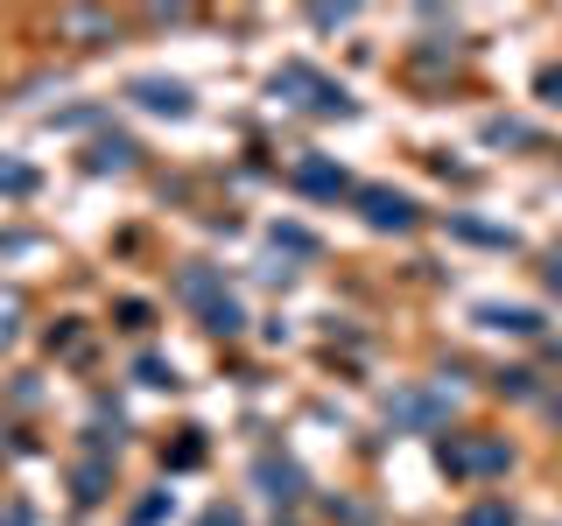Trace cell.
Instances as JSON below:
<instances>
[{"label":"cell","mask_w":562,"mask_h":526,"mask_svg":"<svg viewBox=\"0 0 562 526\" xmlns=\"http://www.w3.org/2000/svg\"><path fill=\"white\" fill-rule=\"evenodd\" d=\"M506 464H514V449H506L499 435H450V443H443V470H450V478H499Z\"/></svg>","instance_id":"obj_1"},{"label":"cell","mask_w":562,"mask_h":526,"mask_svg":"<svg viewBox=\"0 0 562 526\" xmlns=\"http://www.w3.org/2000/svg\"><path fill=\"white\" fill-rule=\"evenodd\" d=\"M351 197H359V210H366V225H373V232H415V197L408 190H380V183H366V190H351Z\"/></svg>","instance_id":"obj_2"},{"label":"cell","mask_w":562,"mask_h":526,"mask_svg":"<svg viewBox=\"0 0 562 526\" xmlns=\"http://www.w3.org/2000/svg\"><path fill=\"white\" fill-rule=\"evenodd\" d=\"M134 99L148 105V113H169V119H183V113H190V92H183V84H169V78H140V84H134Z\"/></svg>","instance_id":"obj_3"},{"label":"cell","mask_w":562,"mask_h":526,"mask_svg":"<svg viewBox=\"0 0 562 526\" xmlns=\"http://www.w3.org/2000/svg\"><path fill=\"white\" fill-rule=\"evenodd\" d=\"M386 414L408 421V428H436V421H443V400H429V393H401V400H386Z\"/></svg>","instance_id":"obj_4"},{"label":"cell","mask_w":562,"mask_h":526,"mask_svg":"<svg viewBox=\"0 0 562 526\" xmlns=\"http://www.w3.org/2000/svg\"><path fill=\"white\" fill-rule=\"evenodd\" d=\"M479 316H485L492 330H514V338H535V330H541L535 309H499V302H492V309H479Z\"/></svg>","instance_id":"obj_5"},{"label":"cell","mask_w":562,"mask_h":526,"mask_svg":"<svg viewBox=\"0 0 562 526\" xmlns=\"http://www.w3.org/2000/svg\"><path fill=\"white\" fill-rule=\"evenodd\" d=\"M295 183H303V190H316V197H338V190H345V169H324V162H303V169H295Z\"/></svg>","instance_id":"obj_6"},{"label":"cell","mask_w":562,"mask_h":526,"mask_svg":"<svg viewBox=\"0 0 562 526\" xmlns=\"http://www.w3.org/2000/svg\"><path fill=\"white\" fill-rule=\"evenodd\" d=\"M260 484H268V499H274V505H289V499H295V484H303V478H295L289 464H274V456H268V464H260Z\"/></svg>","instance_id":"obj_7"},{"label":"cell","mask_w":562,"mask_h":526,"mask_svg":"<svg viewBox=\"0 0 562 526\" xmlns=\"http://www.w3.org/2000/svg\"><path fill=\"white\" fill-rule=\"evenodd\" d=\"M464 526H514V505H506V499H485V505H471V513H464Z\"/></svg>","instance_id":"obj_8"},{"label":"cell","mask_w":562,"mask_h":526,"mask_svg":"<svg viewBox=\"0 0 562 526\" xmlns=\"http://www.w3.org/2000/svg\"><path fill=\"white\" fill-rule=\"evenodd\" d=\"M127 162H134L127 140H99V148H92V169H127Z\"/></svg>","instance_id":"obj_9"},{"label":"cell","mask_w":562,"mask_h":526,"mask_svg":"<svg viewBox=\"0 0 562 526\" xmlns=\"http://www.w3.org/2000/svg\"><path fill=\"white\" fill-rule=\"evenodd\" d=\"M204 323H211V330H225V338H233V330H239V302H211V309H204Z\"/></svg>","instance_id":"obj_10"},{"label":"cell","mask_w":562,"mask_h":526,"mask_svg":"<svg viewBox=\"0 0 562 526\" xmlns=\"http://www.w3.org/2000/svg\"><path fill=\"white\" fill-rule=\"evenodd\" d=\"M14 323H22V302H14V295H8V288H0V344H8V338H14Z\"/></svg>","instance_id":"obj_11"},{"label":"cell","mask_w":562,"mask_h":526,"mask_svg":"<svg viewBox=\"0 0 562 526\" xmlns=\"http://www.w3.org/2000/svg\"><path fill=\"white\" fill-rule=\"evenodd\" d=\"M541 99H549V105H562V64H549V70H541Z\"/></svg>","instance_id":"obj_12"},{"label":"cell","mask_w":562,"mask_h":526,"mask_svg":"<svg viewBox=\"0 0 562 526\" xmlns=\"http://www.w3.org/2000/svg\"><path fill=\"white\" fill-rule=\"evenodd\" d=\"M211 288H218V281H211V274H183V295H190V302H204Z\"/></svg>","instance_id":"obj_13"},{"label":"cell","mask_w":562,"mask_h":526,"mask_svg":"<svg viewBox=\"0 0 562 526\" xmlns=\"http://www.w3.org/2000/svg\"><path fill=\"white\" fill-rule=\"evenodd\" d=\"M274 245H289V253H310V232H295V225L281 232V225H274Z\"/></svg>","instance_id":"obj_14"},{"label":"cell","mask_w":562,"mask_h":526,"mask_svg":"<svg viewBox=\"0 0 562 526\" xmlns=\"http://www.w3.org/2000/svg\"><path fill=\"white\" fill-rule=\"evenodd\" d=\"M0 183H8V190H29L35 175H29V169H14V162H0Z\"/></svg>","instance_id":"obj_15"},{"label":"cell","mask_w":562,"mask_h":526,"mask_svg":"<svg viewBox=\"0 0 562 526\" xmlns=\"http://www.w3.org/2000/svg\"><path fill=\"white\" fill-rule=\"evenodd\" d=\"M204 526H239V513H233V505H211V513H204Z\"/></svg>","instance_id":"obj_16"},{"label":"cell","mask_w":562,"mask_h":526,"mask_svg":"<svg viewBox=\"0 0 562 526\" xmlns=\"http://www.w3.org/2000/svg\"><path fill=\"white\" fill-rule=\"evenodd\" d=\"M549 288H555V295H562V253H555V267H549Z\"/></svg>","instance_id":"obj_17"},{"label":"cell","mask_w":562,"mask_h":526,"mask_svg":"<svg viewBox=\"0 0 562 526\" xmlns=\"http://www.w3.org/2000/svg\"><path fill=\"white\" fill-rule=\"evenodd\" d=\"M549 414H555V421H562V393H555V400H549Z\"/></svg>","instance_id":"obj_18"}]
</instances>
